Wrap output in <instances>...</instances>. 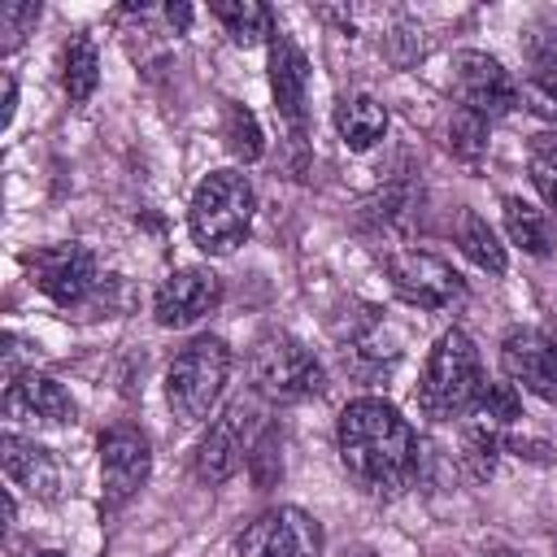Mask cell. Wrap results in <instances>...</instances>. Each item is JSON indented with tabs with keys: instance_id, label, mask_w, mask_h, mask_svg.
I'll list each match as a JSON object with an SVG mask.
<instances>
[{
	"instance_id": "6da1fadb",
	"label": "cell",
	"mask_w": 557,
	"mask_h": 557,
	"mask_svg": "<svg viewBox=\"0 0 557 557\" xmlns=\"http://www.w3.org/2000/svg\"><path fill=\"white\" fill-rule=\"evenodd\" d=\"M335 444L344 470L370 496H400L418 479V435L409 418L383 396H357L335 418Z\"/></svg>"
},
{
	"instance_id": "7a4b0ae2",
	"label": "cell",
	"mask_w": 557,
	"mask_h": 557,
	"mask_svg": "<svg viewBox=\"0 0 557 557\" xmlns=\"http://www.w3.org/2000/svg\"><path fill=\"white\" fill-rule=\"evenodd\" d=\"M479 387H483V361H479V348L474 339L453 326L435 339L426 366H422V379H418V409L431 418V422H457V418H470L474 400H479Z\"/></svg>"
},
{
	"instance_id": "3957f363",
	"label": "cell",
	"mask_w": 557,
	"mask_h": 557,
	"mask_svg": "<svg viewBox=\"0 0 557 557\" xmlns=\"http://www.w3.org/2000/svg\"><path fill=\"white\" fill-rule=\"evenodd\" d=\"M252 209H257V196H252V183L239 170L205 174L196 183L191 209H187V226H191L196 248L209 252V257L235 252L252 231Z\"/></svg>"
},
{
	"instance_id": "277c9868",
	"label": "cell",
	"mask_w": 557,
	"mask_h": 557,
	"mask_svg": "<svg viewBox=\"0 0 557 557\" xmlns=\"http://www.w3.org/2000/svg\"><path fill=\"white\" fill-rule=\"evenodd\" d=\"M231 374V348L218 335H196L191 344H183L174 352V361L165 366V405L178 422L196 426L213 413L222 387Z\"/></svg>"
},
{
	"instance_id": "5b68a950",
	"label": "cell",
	"mask_w": 557,
	"mask_h": 557,
	"mask_svg": "<svg viewBox=\"0 0 557 557\" xmlns=\"http://www.w3.org/2000/svg\"><path fill=\"white\" fill-rule=\"evenodd\" d=\"M248 379L257 396L274 405H300L326 392V370L322 361L287 331H265L252 352H248Z\"/></svg>"
},
{
	"instance_id": "8992f818",
	"label": "cell",
	"mask_w": 557,
	"mask_h": 557,
	"mask_svg": "<svg viewBox=\"0 0 557 557\" xmlns=\"http://www.w3.org/2000/svg\"><path fill=\"white\" fill-rule=\"evenodd\" d=\"M26 270H30V283L61 309H87L104 283L100 265H96V252L87 244H48V248H35L26 257Z\"/></svg>"
},
{
	"instance_id": "52a82bcc",
	"label": "cell",
	"mask_w": 557,
	"mask_h": 557,
	"mask_svg": "<svg viewBox=\"0 0 557 557\" xmlns=\"http://www.w3.org/2000/svg\"><path fill=\"white\" fill-rule=\"evenodd\" d=\"M387 283L405 305L418 309H457L466 300V278L426 248H392L383 257Z\"/></svg>"
},
{
	"instance_id": "ba28073f",
	"label": "cell",
	"mask_w": 557,
	"mask_h": 557,
	"mask_svg": "<svg viewBox=\"0 0 557 557\" xmlns=\"http://www.w3.org/2000/svg\"><path fill=\"white\" fill-rule=\"evenodd\" d=\"M322 544H326V535L313 513H305L296 505H278L239 531L235 553L239 557H322Z\"/></svg>"
},
{
	"instance_id": "9c48e42d",
	"label": "cell",
	"mask_w": 557,
	"mask_h": 557,
	"mask_svg": "<svg viewBox=\"0 0 557 557\" xmlns=\"http://www.w3.org/2000/svg\"><path fill=\"white\" fill-rule=\"evenodd\" d=\"M152 474V444L139 426L117 422L100 431V483H104V513L131 505Z\"/></svg>"
},
{
	"instance_id": "30bf717a",
	"label": "cell",
	"mask_w": 557,
	"mask_h": 557,
	"mask_svg": "<svg viewBox=\"0 0 557 557\" xmlns=\"http://www.w3.org/2000/svg\"><path fill=\"white\" fill-rule=\"evenodd\" d=\"M453 91H457L461 109H470V113H479L487 122H496V117H505V113H513L522 104L513 74L496 57H487L479 48H461L453 57Z\"/></svg>"
},
{
	"instance_id": "8fae6325",
	"label": "cell",
	"mask_w": 557,
	"mask_h": 557,
	"mask_svg": "<svg viewBox=\"0 0 557 557\" xmlns=\"http://www.w3.org/2000/svg\"><path fill=\"white\" fill-rule=\"evenodd\" d=\"M218 305H222V278L209 265H183L165 274L152 292V318L157 326H170V331H183L209 318Z\"/></svg>"
},
{
	"instance_id": "7c38bea8",
	"label": "cell",
	"mask_w": 557,
	"mask_h": 557,
	"mask_svg": "<svg viewBox=\"0 0 557 557\" xmlns=\"http://www.w3.org/2000/svg\"><path fill=\"white\" fill-rule=\"evenodd\" d=\"M248 413H252L248 400H231L226 413L209 422L205 440H200L196 453H191V470H196L200 483L218 487V483H226L239 466H248V448H252V440H248Z\"/></svg>"
},
{
	"instance_id": "4fadbf2b",
	"label": "cell",
	"mask_w": 557,
	"mask_h": 557,
	"mask_svg": "<svg viewBox=\"0 0 557 557\" xmlns=\"http://www.w3.org/2000/svg\"><path fill=\"white\" fill-rule=\"evenodd\" d=\"M500 370L513 387L557 400V344L544 335V326H513L500 339Z\"/></svg>"
},
{
	"instance_id": "5bb4252c",
	"label": "cell",
	"mask_w": 557,
	"mask_h": 557,
	"mask_svg": "<svg viewBox=\"0 0 557 557\" xmlns=\"http://www.w3.org/2000/svg\"><path fill=\"white\" fill-rule=\"evenodd\" d=\"M270 96H274V113L300 139L305 117H309V61L287 30H278L270 39Z\"/></svg>"
},
{
	"instance_id": "9a60e30c",
	"label": "cell",
	"mask_w": 557,
	"mask_h": 557,
	"mask_svg": "<svg viewBox=\"0 0 557 557\" xmlns=\"http://www.w3.org/2000/svg\"><path fill=\"white\" fill-rule=\"evenodd\" d=\"M4 413L17 418V422L70 426V422L78 418V405H74V396H70L52 374L22 370V374H13L9 387H4Z\"/></svg>"
},
{
	"instance_id": "2e32d148",
	"label": "cell",
	"mask_w": 557,
	"mask_h": 557,
	"mask_svg": "<svg viewBox=\"0 0 557 557\" xmlns=\"http://www.w3.org/2000/svg\"><path fill=\"white\" fill-rule=\"evenodd\" d=\"M0 466H4L9 483L22 487L26 496H35V500H57L61 496L65 474H61L57 453H48L44 444H35L17 431H4L0 435Z\"/></svg>"
},
{
	"instance_id": "e0dca14e",
	"label": "cell",
	"mask_w": 557,
	"mask_h": 557,
	"mask_svg": "<svg viewBox=\"0 0 557 557\" xmlns=\"http://www.w3.org/2000/svg\"><path fill=\"white\" fill-rule=\"evenodd\" d=\"M335 131H339L344 148L366 152V148H374V144L387 135V104L374 100V96H366V91L344 96V100L335 104Z\"/></svg>"
},
{
	"instance_id": "ac0fdd59",
	"label": "cell",
	"mask_w": 557,
	"mask_h": 557,
	"mask_svg": "<svg viewBox=\"0 0 557 557\" xmlns=\"http://www.w3.org/2000/svg\"><path fill=\"white\" fill-rule=\"evenodd\" d=\"M209 13L222 22L231 44H239V48H257V44L278 35L274 30V13L265 4H257V0H213Z\"/></svg>"
},
{
	"instance_id": "d6986e66",
	"label": "cell",
	"mask_w": 557,
	"mask_h": 557,
	"mask_svg": "<svg viewBox=\"0 0 557 557\" xmlns=\"http://www.w3.org/2000/svg\"><path fill=\"white\" fill-rule=\"evenodd\" d=\"M61 87L70 96V104H87L91 91L100 87V52L91 35H74L61 52Z\"/></svg>"
},
{
	"instance_id": "ffe728a7",
	"label": "cell",
	"mask_w": 557,
	"mask_h": 557,
	"mask_svg": "<svg viewBox=\"0 0 557 557\" xmlns=\"http://www.w3.org/2000/svg\"><path fill=\"white\" fill-rule=\"evenodd\" d=\"M457 248L466 252V261H474V265L487 270V274H505V265H509L500 235H496V231L487 226V218H479L474 209H461V218H457Z\"/></svg>"
},
{
	"instance_id": "44dd1931",
	"label": "cell",
	"mask_w": 557,
	"mask_h": 557,
	"mask_svg": "<svg viewBox=\"0 0 557 557\" xmlns=\"http://www.w3.org/2000/svg\"><path fill=\"white\" fill-rule=\"evenodd\" d=\"M500 453H505V431H500V426L474 418V422L461 431V453H457V461H461V470H466L470 483H487L492 470H496V461H500Z\"/></svg>"
},
{
	"instance_id": "7402d4cb",
	"label": "cell",
	"mask_w": 557,
	"mask_h": 557,
	"mask_svg": "<svg viewBox=\"0 0 557 557\" xmlns=\"http://www.w3.org/2000/svg\"><path fill=\"white\" fill-rule=\"evenodd\" d=\"M500 213H505V231H509V239H513L522 252H531V257H548L553 235H548V218H544V209H535V205L522 200V196H505V200H500Z\"/></svg>"
},
{
	"instance_id": "603a6c76",
	"label": "cell",
	"mask_w": 557,
	"mask_h": 557,
	"mask_svg": "<svg viewBox=\"0 0 557 557\" xmlns=\"http://www.w3.org/2000/svg\"><path fill=\"white\" fill-rule=\"evenodd\" d=\"M448 152L461 165L479 170L483 157H487V117H479V113H470V109L457 104L453 117H448Z\"/></svg>"
},
{
	"instance_id": "cb8c5ba5",
	"label": "cell",
	"mask_w": 557,
	"mask_h": 557,
	"mask_svg": "<svg viewBox=\"0 0 557 557\" xmlns=\"http://www.w3.org/2000/svg\"><path fill=\"white\" fill-rule=\"evenodd\" d=\"M222 139H226L231 157H239V161H257L265 152V135H261L257 113L235 104V100H226V109H222Z\"/></svg>"
},
{
	"instance_id": "d4e9b609",
	"label": "cell",
	"mask_w": 557,
	"mask_h": 557,
	"mask_svg": "<svg viewBox=\"0 0 557 557\" xmlns=\"http://www.w3.org/2000/svg\"><path fill=\"white\" fill-rule=\"evenodd\" d=\"M470 418H479V422H492V426H513L518 418H522V396H518V387L509 383V379H483V387H479V400H474V409H470Z\"/></svg>"
},
{
	"instance_id": "484cf974",
	"label": "cell",
	"mask_w": 557,
	"mask_h": 557,
	"mask_svg": "<svg viewBox=\"0 0 557 557\" xmlns=\"http://www.w3.org/2000/svg\"><path fill=\"white\" fill-rule=\"evenodd\" d=\"M527 174L531 187L540 191V200L557 213V131H540L527 148Z\"/></svg>"
},
{
	"instance_id": "4316f807",
	"label": "cell",
	"mask_w": 557,
	"mask_h": 557,
	"mask_svg": "<svg viewBox=\"0 0 557 557\" xmlns=\"http://www.w3.org/2000/svg\"><path fill=\"white\" fill-rule=\"evenodd\" d=\"M518 100L527 104V113L557 131V70H531L518 87Z\"/></svg>"
},
{
	"instance_id": "83f0119b",
	"label": "cell",
	"mask_w": 557,
	"mask_h": 557,
	"mask_svg": "<svg viewBox=\"0 0 557 557\" xmlns=\"http://www.w3.org/2000/svg\"><path fill=\"white\" fill-rule=\"evenodd\" d=\"M522 52L535 70H557V13H540L522 26Z\"/></svg>"
},
{
	"instance_id": "f1b7e54d",
	"label": "cell",
	"mask_w": 557,
	"mask_h": 557,
	"mask_svg": "<svg viewBox=\"0 0 557 557\" xmlns=\"http://www.w3.org/2000/svg\"><path fill=\"white\" fill-rule=\"evenodd\" d=\"M35 22H39V0H4L0 4V52L22 48Z\"/></svg>"
},
{
	"instance_id": "f546056e",
	"label": "cell",
	"mask_w": 557,
	"mask_h": 557,
	"mask_svg": "<svg viewBox=\"0 0 557 557\" xmlns=\"http://www.w3.org/2000/svg\"><path fill=\"white\" fill-rule=\"evenodd\" d=\"M248 474L257 487H274V479L283 474V457H278V431H261L248 448Z\"/></svg>"
},
{
	"instance_id": "4dcf8cb0",
	"label": "cell",
	"mask_w": 557,
	"mask_h": 557,
	"mask_svg": "<svg viewBox=\"0 0 557 557\" xmlns=\"http://www.w3.org/2000/svg\"><path fill=\"white\" fill-rule=\"evenodd\" d=\"M165 22H170L174 30H187V22H191V9H187V4H165Z\"/></svg>"
},
{
	"instance_id": "1f68e13d",
	"label": "cell",
	"mask_w": 557,
	"mask_h": 557,
	"mask_svg": "<svg viewBox=\"0 0 557 557\" xmlns=\"http://www.w3.org/2000/svg\"><path fill=\"white\" fill-rule=\"evenodd\" d=\"M13 109H17V83L13 74H4V126L13 122Z\"/></svg>"
},
{
	"instance_id": "d6a6232c",
	"label": "cell",
	"mask_w": 557,
	"mask_h": 557,
	"mask_svg": "<svg viewBox=\"0 0 557 557\" xmlns=\"http://www.w3.org/2000/svg\"><path fill=\"white\" fill-rule=\"evenodd\" d=\"M487 557H522V553L509 548V544H487Z\"/></svg>"
},
{
	"instance_id": "836d02e7",
	"label": "cell",
	"mask_w": 557,
	"mask_h": 557,
	"mask_svg": "<svg viewBox=\"0 0 557 557\" xmlns=\"http://www.w3.org/2000/svg\"><path fill=\"white\" fill-rule=\"evenodd\" d=\"M26 557H65L61 548H35V553H26Z\"/></svg>"
},
{
	"instance_id": "e575fe53",
	"label": "cell",
	"mask_w": 557,
	"mask_h": 557,
	"mask_svg": "<svg viewBox=\"0 0 557 557\" xmlns=\"http://www.w3.org/2000/svg\"><path fill=\"white\" fill-rule=\"evenodd\" d=\"M544 335H548V339L557 344V318H548V322H544Z\"/></svg>"
},
{
	"instance_id": "d590c367",
	"label": "cell",
	"mask_w": 557,
	"mask_h": 557,
	"mask_svg": "<svg viewBox=\"0 0 557 557\" xmlns=\"http://www.w3.org/2000/svg\"><path fill=\"white\" fill-rule=\"evenodd\" d=\"M344 557H374V548H352V553H344Z\"/></svg>"
}]
</instances>
